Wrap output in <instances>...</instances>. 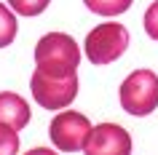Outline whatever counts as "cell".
Masks as SVG:
<instances>
[{"label":"cell","mask_w":158,"mask_h":155,"mask_svg":"<svg viewBox=\"0 0 158 155\" xmlns=\"http://www.w3.org/2000/svg\"><path fill=\"white\" fill-rule=\"evenodd\" d=\"M78 64H81V48L64 32L43 35L35 46V70L46 75L67 78V75H75Z\"/></svg>","instance_id":"6da1fadb"},{"label":"cell","mask_w":158,"mask_h":155,"mask_svg":"<svg viewBox=\"0 0 158 155\" xmlns=\"http://www.w3.org/2000/svg\"><path fill=\"white\" fill-rule=\"evenodd\" d=\"M121 107L134 118L156 112L158 107V75L153 70H134L123 83H121Z\"/></svg>","instance_id":"7a4b0ae2"},{"label":"cell","mask_w":158,"mask_h":155,"mask_svg":"<svg viewBox=\"0 0 158 155\" xmlns=\"http://www.w3.org/2000/svg\"><path fill=\"white\" fill-rule=\"evenodd\" d=\"M86 59L91 64H110L126 54L129 48V30L121 22H105L86 35Z\"/></svg>","instance_id":"3957f363"},{"label":"cell","mask_w":158,"mask_h":155,"mask_svg":"<svg viewBox=\"0 0 158 155\" xmlns=\"http://www.w3.org/2000/svg\"><path fill=\"white\" fill-rule=\"evenodd\" d=\"M30 88H32V99L43 110H64L78 96V75L54 78V75L35 70L30 78Z\"/></svg>","instance_id":"277c9868"},{"label":"cell","mask_w":158,"mask_h":155,"mask_svg":"<svg viewBox=\"0 0 158 155\" xmlns=\"http://www.w3.org/2000/svg\"><path fill=\"white\" fill-rule=\"evenodd\" d=\"M91 123L83 112H75V110H62V112L51 120L48 126V137H51V145L62 150V153H78L83 150L86 139L91 134Z\"/></svg>","instance_id":"5b68a950"},{"label":"cell","mask_w":158,"mask_h":155,"mask_svg":"<svg viewBox=\"0 0 158 155\" xmlns=\"http://www.w3.org/2000/svg\"><path fill=\"white\" fill-rule=\"evenodd\" d=\"M86 155H131V134L118 123L94 126L83 145Z\"/></svg>","instance_id":"8992f818"},{"label":"cell","mask_w":158,"mask_h":155,"mask_svg":"<svg viewBox=\"0 0 158 155\" xmlns=\"http://www.w3.org/2000/svg\"><path fill=\"white\" fill-rule=\"evenodd\" d=\"M30 104L14 91H0V123H6L11 128H27L30 126Z\"/></svg>","instance_id":"52a82bcc"},{"label":"cell","mask_w":158,"mask_h":155,"mask_svg":"<svg viewBox=\"0 0 158 155\" xmlns=\"http://www.w3.org/2000/svg\"><path fill=\"white\" fill-rule=\"evenodd\" d=\"M94 16H121L131 8L134 0H83Z\"/></svg>","instance_id":"ba28073f"},{"label":"cell","mask_w":158,"mask_h":155,"mask_svg":"<svg viewBox=\"0 0 158 155\" xmlns=\"http://www.w3.org/2000/svg\"><path fill=\"white\" fill-rule=\"evenodd\" d=\"M16 30H19L16 14L11 11V6L0 3V48H6V46H11V43H14Z\"/></svg>","instance_id":"9c48e42d"},{"label":"cell","mask_w":158,"mask_h":155,"mask_svg":"<svg viewBox=\"0 0 158 155\" xmlns=\"http://www.w3.org/2000/svg\"><path fill=\"white\" fill-rule=\"evenodd\" d=\"M48 3L51 0H8L11 11H14L16 16H27V19L40 16L43 11L48 8Z\"/></svg>","instance_id":"30bf717a"},{"label":"cell","mask_w":158,"mask_h":155,"mask_svg":"<svg viewBox=\"0 0 158 155\" xmlns=\"http://www.w3.org/2000/svg\"><path fill=\"white\" fill-rule=\"evenodd\" d=\"M0 155H19V134L6 123H0Z\"/></svg>","instance_id":"8fae6325"},{"label":"cell","mask_w":158,"mask_h":155,"mask_svg":"<svg viewBox=\"0 0 158 155\" xmlns=\"http://www.w3.org/2000/svg\"><path fill=\"white\" fill-rule=\"evenodd\" d=\"M145 32H148V38L158 40V0L150 3V8L145 11Z\"/></svg>","instance_id":"7c38bea8"},{"label":"cell","mask_w":158,"mask_h":155,"mask_svg":"<svg viewBox=\"0 0 158 155\" xmlns=\"http://www.w3.org/2000/svg\"><path fill=\"white\" fill-rule=\"evenodd\" d=\"M24 155H56L51 147H35V150H30V153H24Z\"/></svg>","instance_id":"4fadbf2b"}]
</instances>
